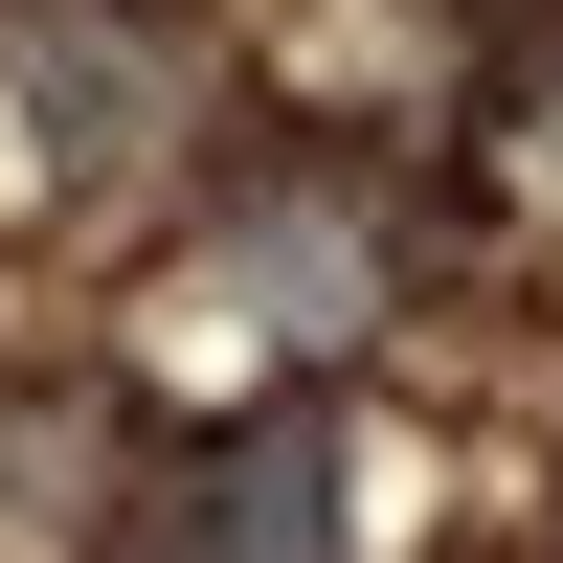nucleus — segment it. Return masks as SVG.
Segmentation results:
<instances>
[{"instance_id": "nucleus-1", "label": "nucleus", "mask_w": 563, "mask_h": 563, "mask_svg": "<svg viewBox=\"0 0 563 563\" xmlns=\"http://www.w3.org/2000/svg\"><path fill=\"white\" fill-rule=\"evenodd\" d=\"M135 563H361V451L339 406H249V429H203L158 496H135Z\"/></svg>"}, {"instance_id": "nucleus-2", "label": "nucleus", "mask_w": 563, "mask_h": 563, "mask_svg": "<svg viewBox=\"0 0 563 563\" xmlns=\"http://www.w3.org/2000/svg\"><path fill=\"white\" fill-rule=\"evenodd\" d=\"M0 68H23V113H45V158L68 180H113V158H158L180 135V23H135V0H0Z\"/></svg>"}, {"instance_id": "nucleus-3", "label": "nucleus", "mask_w": 563, "mask_h": 563, "mask_svg": "<svg viewBox=\"0 0 563 563\" xmlns=\"http://www.w3.org/2000/svg\"><path fill=\"white\" fill-rule=\"evenodd\" d=\"M225 271H249V294L294 316V339H361V316H384V225H361V203H316V180L225 225Z\"/></svg>"}, {"instance_id": "nucleus-4", "label": "nucleus", "mask_w": 563, "mask_h": 563, "mask_svg": "<svg viewBox=\"0 0 563 563\" xmlns=\"http://www.w3.org/2000/svg\"><path fill=\"white\" fill-rule=\"evenodd\" d=\"M541 180H563V90H541Z\"/></svg>"}]
</instances>
